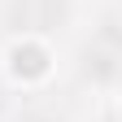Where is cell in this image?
<instances>
[{"label": "cell", "instance_id": "1", "mask_svg": "<svg viewBox=\"0 0 122 122\" xmlns=\"http://www.w3.org/2000/svg\"><path fill=\"white\" fill-rule=\"evenodd\" d=\"M70 18V0H9L5 22L13 30H57Z\"/></svg>", "mask_w": 122, "mask_h": 122}, {"label": "cell", "instance_id": "2", "mask_svg": "<svg viewBox=\"0 0 122 122\" xmlns=\"http://www.w3.org/2000/svg\"><path fill=\"white\" fill-rule=\"evenodd\" d=\"M87 79L96 83H109V79H122V35L105 30V35L87 48V61H83Z\"/></svg>", "mask_w": 122, "mask_h": 122}, {"label": "cell", "instance_id": "3", "mask_svg": "<svg viewBox=\"0 0 122 122\" xmlns=\"http://www.w3.org/2000/svg\"><path fill=\"white\" fill-rule=\"evenodd\" d=\"M30 122H52V118H30Z\"/></svg>", "mask_w": 122, "mask_h": 122}]
</instances>
